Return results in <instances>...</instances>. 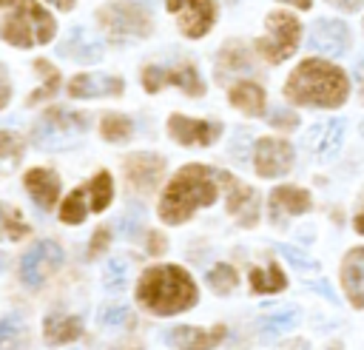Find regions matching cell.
Here are the masks:
<instances>
[{"mask_svg":"<svg viewBox=\"0 0 364 350\" xmlns=\"http://www.w3.org/2000/svg\"><path fill=\"white\" fill-rule=\"evenodd\" d=\"M284 97L296 105L336 108L350 97V80L338 65L310 57L290 71L284 83Z\"/></svg>","mask_w":364,"mask_h":350,"instance_id":"6da1fadb","label":"cell"},{"mask_svg":"<svg viewBox=\"0 0 364 350\" xmlns=\"http://www.w3.org/2000/svg\"><path fill=\"white\" fill-rule=\"evenodd\" d=\"M136 302L156 316H176L196 304V285L176 265H154L136 282Z\"/></svg>","mask_w":364,"mask_h":350,"instance_id":"7a4b0ae2","label":"cell"},{"mask_svg":"<svg viewBox=\"0 0 364 350\" xmlns=\"http://www.w3.org/2000/svg\"><path fill=\"white\" fill-rule=\"evenodd\" d=\"M216 202V179L213 168L205 165H185L165 188L159 199V216L168 225L185 222L196 208Z\"/></svg>","mask_w":364,"mask_h":350,"instance_id":"3957f363","label":"cell"},{"mask_svg":"<svg viewBox=\"0 0 364 350\" xmlns=\"http://www.w3.org/2000/svg\"><path fill=\"white\" fill-rule=\"evenodd\" d=\"M54 17L37 0H20V6L0 23V37L17 48L46 46L54 37Z\"/></svg>","mask_w":364,"mask_h":350,"instance_id":"277c9868","label":"cell"},{"mask_svg":"<svg viewBox=\"0 0 364 350\" xmlns=\"http://www.w3.org/2000/svg\"><path fill=\"white\" fill-rule=\"evenodd\" d=\"M85 131H88V117L85 114L65 111V108H51L31 128V139L43 151H63V148L74 145Z\"/></svg>","mask_w":364,"mask_h":350,"instance_id":"5b68a950","label":"cell"},{"mask_svg":"<svg viewBox=\"0 0 364 350\" xmlns=\"http://www.w3.org/2000/svg\"><path fill=\"white\" fill-rule=\"evenodd\" d=\"M267 26V37L253 40V48L259 57H264L267 63H282L287 60L301 40V23L290 14V11H273L264 20Z\"/></svg>","mask_w":364,"mask_h":350,"instance_id":"8992f818","label":"cell"},{"mask_svg":"<svg viewBox=\"0 0 364 350\" xmlns=\"http://www.w3.org/2000/svg\"><path fill=\"white\" fill-rule=\"evenodd\" d=\"M114 199V179L108 171H100L91 182L74 188L60 208V219L65 225H80L91 211H105Z\"/></svg>","mask_w":364,"mask_h":350,"instance_id":"52a82bcc","label":"cell"},{"mask_svg":"<svg viewBox=\"0 0 364 350\" xmlns=\"http://www.w3.org/2000/svg\"><path fill=\"white\" fill-rule=\"evenodd\" d=\"M97 20H100L102 31L114 43H125V40L148 37L151 34V17L136 3H114V6H105V9H100Z\"/></svg>","mask_w":364,"mask_h":350,"instance_id":"ba28073f","label":"cell"},{"mask_svg":"<svg viewBox=\"0 0 364 350\" xmlns=\"http://www.w3.org/2000/svg\"><path fill=\"white\" fill-rule=\"evenodd\" d=\"M63 265V248L54 242V239H43L37 242L20 262V276L28 287H37L43 285L57 267Z\"/></svg>","mask_w":364,"mask_h":350,"instance_id":"9c48e42d","label":"cell"},{"mask_svg":"<svg viewBox=\"0 0 364 350\" xmlns=\"http://www.w3.org/2000/svg\"><path fill=\"white\" fill-rule=\"evenodd\" d=\"M179 85L185 94H191V97H202L205 94V83L199 80V74H196V68L191 65V63H182V65H173V68H159V65H148L145 71H142V85H145V91H159L162 85Z\"/></svg>","mask_w":364,"mask_h":350,"instance_id":"30bf717a","label":"cell"},{"mask_svg":"<svg viewBox=\"0 0 364 350\" xmlns=\"http://www.w3.org/2000/svg\"><path fill=\"white\" fill-rule=\"evenodd\" d=\"M165 6L179 17V28L191 40L205 37L216 20L213 0H165Z\"/></svg>","mask_w":364,"mask_h":350,"instance_id":"8fae6325","label":"cell"},{"mask_svg":"<svg viewBox=\"0 0 364 350\" xmlns=\"http://www.w3.org/2000/svg\"><path fill=\"white\" fill-rule=\"evenodd\" d=\"M253 165H256L259 176H282L293 165V145L284 142V139L262 137V139H256Z\"/></svg>","mask_w":364,"mask_h":350,"instance_id":"7c38bea8","label":"cell"},{"mask_svg":"<svg viewBox=\"0 0 364 350\" xmlns=\"http://www.w3.org/2000/svg\"><path fill=\"white\" fill-rule=\"evenodd\" d=\"M168 131L179 145H210L216 142V137L222 134V125L213 120H193V117H182V114H171L168 117Z\"/></svg>","mask_w":364,"mask_h":350,"instance_id":"4fadbf2b","label":"cell"},{"mask_svg":"<svg viewBox=\"0 0 364 350\" xmlns=\"http://www.w3.org/2000/svg\"><path fill=\"white\" fill-rule=\"evenodd\" d=\"M307 46H310V51H318L327 57H341L350 48V28L341 20H318L310 28Z\"/></svg>","mask_w":364,"mask_h":350,"instance_id":"5bb4252c","label":"cell"},{"mask_svg":"<svg viewBox=\"0 0 364 350\" xmlns=\"http://www.w3.org/2000/svg\"><path fill=\"white\" fill-rule=\"evenodd\" d=\"M219 179H222V185L228 188V202H225L228 213L236 216L239 225H245V228L256 225V219H259V199H256V191L247 188L245 182L233 179L230 174H219Z\"/></svg>","mask_w":364,"mask_h":350,"instance_id":"9a60e30c","label":"cell"},{"mask_svg":"<svg viewBox=\"0 0 364 350\" xmlns=\"http://www.w3.org/2000/svg\"><path fill=\"white\" fill-rule=\"evenodd\" d=\"M162 168H165V159L159 154H131L125 159V179L131 185V191L148 193L156 188Z\"/></svg>","mask_w":364,"mask_h":350,"instance_id":"2e32d148","label":"cell"},{"mask_svg":"<svg viewBox=\"0 0 364 350\" xmlns=\"http://www.w3.org/2000/svg\"><path fill=\"white\" fill-rule=\"evenodd\" d=\"M270 222L273 225H284L287 216H296V213H304L310 211V193L304 188H296V185H282L270 193Z\"/></svg>","mask_w":364,"mask_h":350,"instance_id":"e0dca14e","label":"cell"},{"mask_svg":"<svg viewBox=\"0 0 364 350\" xmlns=\"http://www.w3.org/2000/svg\"><path fill=\"white\" fill-rule=\"evenodd\" d=\"M125 83L119 77L111 74H77L68 83V94L74 100H85V97H117L122 94Z\"/></svg>","mask_w":364,"mask_h":350,"instance_id":"ac0fdd59","label":"cell"},{"mask_svg":"<svg viewBox=\"0 0 364 350\" xmlns=\"http://www.w3.org/2000/svg\"><path fill=\"white\" fill-rule=\"evenodd\" d=\"M344 137V122L341 120H321L307 131V148L316 159H330Z\"/></svg>","mask_w":364,"mask_h":350,"instance_id":"d6986e66","label":"cell"},{"mask_svg":"<svg viewBox=\"0 0 364 350\" xmlns=\"http://www.w3.org/2000/svg\"><path fill=\"white\" fill-rule=\"evenodd\" d=\"M341 287L353 307H364V248H353L341 262Z\"/></svg>","mask_w":364,"mask_h":350,"instance_id":"ffe728a7","label":"cell"},{"mask_svg":"<svg viewBox=\"0 0 364 350\" xmlns=\"http://www.w3.org/2000/svg\"><path fill=\"white\" fill-rule=\"evenodd\" d=\"M23 182H26V191L31 193V199L43 211H51L54 208V202L60 196V176L51 168H31Z\"/></svg>","mask_w":364,"mask_h":350,"instance_id":"44dd1931","label":"cell"},{"mask_svg":"<svg viewBox=\"0 0 364 350\" xmlns=\"http://www.w3.org/2000/svg\"><path fill=\"white\" fill-rule=\"evenodd\" d=\"M60 54L71 57L77 63H97L102 57V43L97 37H91L82 26H74L68 31V37L60 43Z\"/></svg>","mask_w":364,"mask_h":350,"instance_id":"7402d4cb","label":"cell"},{"mask_svg":"<svg viewBox=\"0 0 364 350\" xmlns=\"http://www.w3.org/2000/svg\"><path fill=\"white\" fill-rule=\"evenodd\" d=\"M228 336L225 327H216V330H199V327H171L165 333V341L173 344V347H210V344H219L222 339Z\"/></svg>","mask_w":364,"mask_h":350,"instance_id":"603a6c76","label":"cell"},{"mask_svg":"<svg viewBox=\"0 0 364 350\" xmlns=\"http://www.w3.org/2000/svg\"><path fill=\"white\" fill-rule=\"evenodd\" d=\"M228 97H230V102H233L239 111H245V114H250V117L264 114V91H262V85L253 83V80L233 83L230 91H228Z\"/></svg>","mask_w":364,"mask_h":350,"instance_id":"cb8c5ba5","label":"cell"},{"mask_svg":"<svg viewBox=\"0 0 364 350\" xmlns=\"http://www.w3.org/2000/svg\"><path fill=\"white\" fill-rule=\"evenodd\" d=\"M236 71H253V60L247 54V48L242 43H228L222 46L219 51V60H216V77H230Z\"/></svg>","mask_w":364,"mask_h":350,"instance_id":"d4e9b609","label":"cell"},{"mask_svg":"<svg viewBox=\"0 0 364 350\" xmlns=\"http://www.w3.org/2000/svg\"><path fill=\"white\" fill-rule=\"evenodd\" d=\"M80 333H82L80 319L65 316V313H51V316L43 322V336H46V341H54V344L74 341Z\"/></svg>","mask_w":364,"mask_h":350,"instance_id":"484cf974","label":"cell"},{"mask_svg":"<svg viewBox=\"0 0 364 350\" xmlns=\"http://www.w3.org/2000/svg\"><path fill=\"white\" fill-rule=\"evenodd\" d=\"M23 236H28V225L23 222V213L17 208L0 202V239L20 242Z\"/></svg>","mask_w":364,"mask_h":350,"instance_id":"4316f807","label":"cell"},{"mask_svg":"<svg viewBox=\"0 0 364 350\" xmlns=\"http://www.w3.org/2000/svg\"><path fill=\"white\" fill-rule=\"evenodd\" d=\"M23 151V139L14 131H0V176L20 165Z\"/></svg>","mask_w":364,"mask_h":350,"instance_id":"83f0119b","label":"cell"},{"mask_svg":"<svg viewBox=\"0 0 364 350\" xmlns=\"http://www.w3.org/2000/svg\"><path fill=\"white\" fill-rule=\"evenodd\" d=\"M284 273L276 265H264V267H253L250 270V287L256 293H279L284 287Z\"/></svg>","mask_w":364,"mask_h":350,"instance_id":"f1b7e54d","label":"cell"},{"mask_svg":"<svg viewBox=\"0 0 364 350\" xmlns=\"http://www.w3.org/2000/svg\"><path fill=\"white\" fill-rule=\"evenodd\" d=\"M34 71L43 74V85L28 97V105H34V102H40V100H48V97L57 91V85H60V74H57V68H54L51 63L34 60Z\"/></svg>","mask_w":364,"mask_h":350,"instance_id":"f546056e","label":"cell"},{"mask_svg":"<svg viewBox=\"0 0 364 350\" xmlns=\"http://www.w3.org/2000/svg\"><path fill=\"white\" fill-rule=\"evenodd\" d=\"M100 131H102V137L108 142H125L134 134V122L128 117H122V114H105Z\"/></svg>","mask_w":364,"mask_h":350,"instance_id":"4dcf8cb0","label":"cell"},{"mask_svg":"<svg viewBox=\"0 0 364 350\" xmlns=\"http://www.w3.org/2000/svg\"><path fill=\"white\" fill-rule=\"evenodd\" d=\"M296 319H299V313L293 307H279V310H273V313L259 319V330L267 333V336L270 333H284V330H290L296 324Z\"/></svg>","mask_w":364,"mask_h":350,"instance_id":"1f68e13d","label":"cell"},{"mask_svg":"<svg viewBox=\"0 0 364 350\" xmlns=\"http://www.w3.org/2000/svg\"><path fill=\"white\" fill-rule=\"evenodd\" d=\"M26 344V327L17 316H6L0 322V347H17Z\"/></svg>","mask_w":364,"mask_h":350,"instance_id":"d6a6232c","label":"cell"},{"mask_svg":"<svg viewBox=\"0 0 364 350\" xmlns=\"http://www.w3.org/2000/svg\"><path fill=\"white\" fill-rule=\"evenodd\" d=\"M208 282H210V287H213L216 293H228V290H233V285H236V270H233L230 265L219 262V265L210 267Z\"/></svg>","mask_w":364,"mask_h":350,"instance_id":"836d02e7","label":"cell"},{"mask_svg":"<svg viewBox=\"0 0 364 350\" xmlns=\"http://www.w3.org/2000/svg\"><path fill=\"white\" fill-rule=\"evenodd\" d=\"M102 282L108 290H122L125 282H128V262L125 259H111L105 273H102Z\"/></svg>","mask_w":364,"mask_h":350,"instance_id":"e575fe53","label":"cell"},{"mask_svg":"<svg viewBox=\"0 0 364 350\" xmlns=\"http://www.w3.org/2000/svg\"><path fill=\"white\" fill-rule=\"evenodd\" d=\"M125 319H128V307L119 304V302L100 307V324H102V327H119Z\"/></svg>","mask_w":364,"mask_h":350,"instance_id":"d590c367","label":"cell"},{"mask_svg":"<svg viewBox=\"0 0 364 350\" xmlns=\"http://www.w3.org/2000/svg\"><path fill=\"white\" fill-rule=\"evenodd\" d=\"M270 125L290 131V128H296V125H299V114H296V111H290V108H273V114H270Z\"/></svg>","mask_w":364,"mask_h":350,"instance_id":"8d00e7d4","label":"cell"},{"mask_svg":"<svg viewBox=\"0 0 364 350\" xmlns=\"http://www.w3.org/2000/svg\"><path fill=\"white\" fill-rule=\"evenodd\" d=\"M119 228H122L125 236L134 239L139 233V228H142V208H136V213H134V208H128V213L119 219Z\"/></svg>","mask_w":364,"mask_h":350,"instance_id":"74e56055","label":"cell"},{"mask_svg":"<svg viewBox=\"0 0 364 350\" xmlns=\"http://www.w3.org/2000/svg\"><path fill=\"white\" fill-rule=\"evenodd\" d=\"M279 250L296 265V267H304V270H310V267H316V262L307 256V253H301V250H296V248H290V245H279Z\"/></svg>","mask_w":364,"mask_h":350,"instance_id":"f35d334b","label":"cell"},{"mask_svg":"<svg viewBox=\"0 0 364 350\" xmlns=\"http://www.w3.org/2000/svg\"><path fill=\"white\" fill-rule=\"evenodd\" d=\"M108 228H97V233H94V239H91V245H88V259H97L105 248H108Z\"/></svg>","mask_w":364,"mask_h":350,"instance_id":"ab89813d","label":"cell"},{"mask_svg":"<svg viewBox=\"0 0 364 350\" xmlns=\"http://www.w3.org/2000/svg\"><path fill=\"white\" fill-rule=\"evenodd\" d=\"M9 97H11V83H9V71H6V65H0V108L9 102Z\"/></svg>","mask_w":364,"mask_h":350,"instance_id":"60d3db41","label":"cell"},{"mask_svg":"<svg viewBox=\"0 0 364 350\" xmlns=\"http://www.w3.org/2000/svg\"><path fill=\"white\" fill-rule=\"evenodd\" d=\"M327 3H333V6L341 9V11H358L364 0H327Z\"/></svg>","mask_w":364,"mask_h":350,"instance_id":"b9f144b4","label":"cell"},{"mask_svg":"<svg viewBox=\"0 0 364 350\" xmlns=\"http://www.w3.org/2000/svg\"><path fill=\"white\" fill-rule=\"evenodd\" d=\"M148 239H151V253H162V250H165V236H159V233H151Z\"/></svg>","mask_w":364,"mask_h":350,"instance_id":"7bdbcfd3","label":"cell"},{"mask_svg":"<svg viewBox=\"0 0 364 350\" xmlns=\"http://www.w3.org/2000/svg\"><path fill=\"white\" fill-rule=\"evenodd\" d=\"M48 3H51V6H57V9H60V11H71V9H74V3H77V0H48Z\"/></svg>","mask_w":364,"mask_h":350,"instance_id":"ee69618b","label":"cell"},{"mask_svg":"<svg viewBox=\"0 0 364 350\" xmlns=\"http://www.w3.org/2000/svg\"><path fill=\"white\" fill-rule=\"evenodd\" d=\"M284 3H293V6H299V9H304V11L313 6V0H284Z\"/></svg>","mask_w":364,"mask_h":350,"instance_id":"f6af8a7d","label":"cell"},{"mask_svg":"<svg viewBox=\"0 0 364 350\" xmlns=\"http://www.w3.org/2000/svg\"><path fill=\"white\" fill-rule=\"evenodd\" d=\"M3 267H6V256L0 253V270H3Z\"/></svg>","mask_w":364,"mask_h":350,"instance_id":"bcb514c9","label":"cell"},{"mask_svg":"<svg viewBox=\"0 0 364 350\" xmlns=\"http://www.w3.org/2000/svg\"><path fill=\"white\" fill-rule=\"evenodd\" d=\"M6 3H11V0H0V6H6Z\"/></svg>","mask_w":364,"mask_h":350,"instance_id":"7dc6e473","label":"cell"},{"mask_svg":"<svg viewBox=\"0 0 364 350\" xmlns=\"http://www.w3.org/2000/svg\"><path fill=\"white\" fill-rule=\"evenodd\" d=\"M228 3H236V0H228Z\"/></svg>","mask_w":364,"mask_h":350,"instance_id":"c3c4849f","label":"cell"}]
</instances>
